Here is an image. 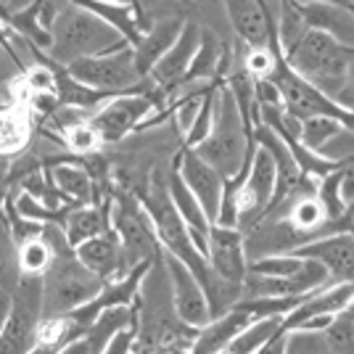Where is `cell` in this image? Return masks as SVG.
Instances as JSON below:
<instances>
[{
  "label": "cell",
  "instance_id": "obj_1",
  "mask_svg": "<svg viewBox=\"0 0 354 354\" xmlns=\"http://www.w3.org/2000/svg\"><path fill=\"white\" fill-rule=\"evenodd\" d=\"M135 344L153 354H188L196 341V328L185 325L175 310L172 278L164 254L146 270L140 291L135 296Z\"/></svg>",
  "mask_w": 354,
  "mask_h": 354
},
{
  "label": "cell",
  "instance_id": "obj_2",
  "mask_svg": "<svg viewBox=\"0 0 354 354\" xmlns=\"http://www.w3.org/2000/svg\"><path fill=\"white\" fill-rule=\"evenodd\" d=\"M48 32H50V48L45 50V56L64 69L80 59L104 56L130 45L114 27H109L98 16H93L69 0L61 3L59 14Z\"/></svg>",
  "mask_w": 354,
  "mask_h": 354
},
{
  "label": "cell",
  "instance_id": "obj_3",
  "mask_svg": "<svg viewBox=\"0 0 354 354\" xmlns=\"http://www.w3.org/2000/svg\"><path fill=\"white\" fill-rule=\"evenodd\" d=\"M212 95H214L212 133L193 151L227 180L243 169V164L251 153V146H254V138H251V127L241 117V109H238L233 93L225 85V80L217 82Z\"/></svg>",
  "mask_w": 354,
  "mask_h": 354
},
{
  "label": "cell",
  "instance_id": "obj_4",
  "mask_svg": "<svg viewBox=\"0 0 354 354\" xmlns=\"http://www.w3.org/2000/svg\"><path fill=\"white\" fill-rule=\"evenodd\" d=\"M283 59L299 77H304L333 101L352 72L354 48L341 45L320 30H310L288 53H283Z\"/></svg>",
  "mask_w": 354,
  "mask_h": 354
},
{
  "label": "cell",
  "instance_id": "obj_5",
  "mask_svg": "<svg viewBox=\"0 0 354 354\" xmlns=\"http://www.w3.org/2000/svg\"><path fill=\"white\" fill-rule=\"evenodd\" d=\"M106 281L77 259L74 249L53 254L43 275V315H66L93 301Z\"/></svg>",
  "mask_w": 354,
  "mask_h": 354
},
{
  "label": "cell",
  "instance_id": "obj_6",
  "mask_svg": "<svg viewBox=\"0 0 354 354\" xmlns=\"http://www.w3.org/2000/svg\"><path fill=\"white\" fill-rule=\"evenodd\" d=\"M111 227L117 233L119 249H122V278L135 267L156 262L164 254L156 227L135 193L114 191Z\"/></svg>",
  "mask_w": 354,
  "mask_h": 354
},
{
  "label": "cell",
  "instance_id": "obj_7",
  "mask_svg": "<svg viewBox=\"0 0 354 354\" xmlns=\"http://www.w3.org/2000/svg\"><path fill=\"white\" fill-rule=\"evenodd\" d=\"M43 320V275H21L11 291V312L0 333V354H30Z\"/></svg>",
  "mask_w": 354,
  "mask_h": 354
},
{
  "label": "cell",
  "instance_id": "obj_8",
  "mask_svg": "<svg viewBox=\"0 0 354 354\" xmlns=\"http://www.w3.org/2000/svg\"><path fill=\"white\" fill-rule=\"evenodd\" d=\"M66 72L72 74L77 82L98 90V93H106V95L133 93L146 80V77H140L138 66H135L133 45H124V48L104 53V56H90V59L74 61V64L66 66Z\"/></svg>",
  "mask_w": 354,
  "mask_h": 354
},
{
  "label": "cell",
  "instance_id": "obj_9",
  "mask_svg": "<svg viewBox=\"0 0 354 354\" xmlns=\"http://www.w3.org/2000/svg\"><path fill=\"white\" fill-rule=\"evenodd\" d=\"M275 185H278L275 159L270 156V151L254 143L249 175L241 185V225H238L241 233L249 230L251 225L270 209L272 196H275Z\"/></svg>",
  "mask_w": 354,
  "mask_h": 354
},
{
  "label": "cell",
  "instance_id": "obj_10",
  "mask_svg": "<svg viewBox=\"0 0 354 354\" xmlns=\"http://www.w3.org/2000/svg\"><path fill=\"white\" fill-rule=\"evenodd\" d=\"M175 169L177 175L183 177V183L191 188V193L198 198L201 209L207 212L209 222L214 225L217 220V212H220V198L222 188H225V177L207 164L193 148H180V153L175 156Z\"/></svg>",
  "mask_w": 354,
  "mask_h": 354
},
{
  "label": "cell",
  "instance_id": "obj_11",
  "mask_svg": "<svg viewBox=\"0 0 354 354\" xmlns=\"http://www.w3.org/2000/svg\"><path fill=\"white\" fill-rule=\"evenodd\" d=\"M207 259L222 281L233 283V286H243L246 275H249V257H246V246H243V233L238 227L212 225Z\"/></svg>",
  "mask_w": 354,
  "mask_h": 354
},
{
  "label": "cell",
  "instance_id": "obj_12",
  "mask_svg": "<svg viewBox=\"0 0 354 354\" xmlns=\"http://www.w3.org/2000/svg\"><path fill=\"white\" fill-rule=\"evenodd\" d=\"M164 262L169 270L172 278V294H175V310L180 315V320L191 328H204L207 323H212V312H209L207 294L201 288L198 278L193 275L188 267L183 265L177 257L164 251Z\"/></svg>",
  "mask_w": 354,
  "mask_h": 354
},
{
  "label": "cell",
  "instance_id": "obj_13",
  "mask_svg": "<svg viewBox=\"0 0 354 354\" xmlns=\"http://www.w3.org/2000/svg\"><path fill=\"white\" fill-rule=\"evenodd\" d=\"M299 259H315L328 270L330 283H354V236L330 233L291 251Z\"/></svg>",
  "mask_w": 354,
  "mask_h": 354
},
{
  "label": "cell",
  "instance_id": "obj_14",
  "mask_svg": "<svg viewBox=\"0 0 354 354\" xmlns=\"http://www.w3.org/2000/svg\"><path fill=\"white\" fill-rule=\"evenodd\" d=\"M201 24L198 21H185V27L180 32V37H177V43L167 50V56H164L156 66H153V72L148 74L151 80H153V85H159L162 90H169L175 88L177 82H183L185 80V74L191 69L193 64V56H196V50H198V45H201Z\"/></svg>",
  "mask_w": 354,
  "mask_h": 354
},
{
  "label": "cell",
  "instance_id": "obj_15",
  "mask_svg": "<svg viewBox=\"0 0 354 354\" xmlns=\"http://www.w3.org/2000/svg\"><path fill=\"white\" fill-rule=\"evenodd\" d=\"M185 27V19L180 16H169V19H159L148 27L140 40L133 45V53H135V66L140 77H148L153 72V66L167 56V50L177 43L180 32Z\"/></svg>",
  "mask_w": 354,
  "mask_h": 354
},
{
  "label": "cell",
  "instance_id": "obj_16",
  "mask_svg": "<svg viewBox=\"0 0 354 354\" xmlns=\"http://www.w3.org/2000/svg\"><path fill=\"white\" fill-rule=\"evenodd\" d=\"M310 30H320L339 40L346 48H354V6L349 3H307L299 6Z\"/></svg>",
  "mask_w": 354,
  "mask_h": 354
},
{
  "label": "cell",
  "instance_id": "obj_17",
  "mask_svg": "<svg viewBox=\"0 0 354 354\" xmlns=\"http://www.w3.org/2000/svg\"><path fill=\"white\" fill-rule=\"evenodd\" d=\"M37 133V119L27 106H0V159H19Z\"/></svg>",
  "mask_w": 354,
  "mask_h": 354
},
{
  "label": "cell",
  "instance_id": "obj_18",
  "mask_svg": "<svg viewBox=\"0 0 354 354\" xmlns=\"http://www.w3.org/2000/svg\"><path fill=\"white\" fill-rule=\"evenodd\" d=\"M74 254L98 278H104V281L122 278V249H119V238L114 233V227L101 233V236L90 238L85 243H80L74 249Z\"/></svg>",
  "mask_w": 354,
  "mask_h": 354
},
{
  "label": "cell",
  "instance_id": "obj_19",
  "mask_svg": "<svg viewBox=\"0 0 354 354\" xmlns=\"http://www.w3.org/2000/svg\"><path fill=\"white\" fill-rule=\"evenodd\" d=\"M45 169L69 207L98 204V185L90 177L88 169L82 167V162H61L53 167H45Z\"/></svg>",
  "mask_w": 354,
  "mask_h": 354
},
{
  "label": "cell",
  "instance_id": "obj_20",
  "mask_svg": "<svg viewBox=\"0 0 354 354\" xmlns=\"http://www.w3.org/2000/svg\"><path fill=\"white\" fill-rule=\"evenodd\" d=\"M169 196H172V204L180 212L183 222L188 225L193 236V243L198 246V251L207 257V243H209V230H212V222H209L207 212L201 209L198 198L191 193V188L183 183V177L177 175V169L172 167L169 172Z\"/></svg>",
  "mask_w": 354,
  "mask_h": 354
},
{
  "label": "cell",
  "instance_id": "obj_21",
  "mask_svg": "<svg viewBox=\"0 0 354 354\" xmlns=\"http://www.w3.org/2000/svg\"><path fill=\"white\" fill-rule=\"evenodd\" d=\"M251 323V315L243 310H230L225 312L222 317L207 323L204 328H198L196 341H193L191 352L188 354H222L227 352L230 341L236 339L238 333Z\"/></svg>",
  "mask_w": 354,
  "mask_h": 354
},
{
  "label": "cell",
  "instance_id": "obj_22",
  "mask_svg": "<svg viewBox=\"0 0 354 354\" xmlns=\"http://www.w3.org/2000/svg\"><path fill=\"white\" fill-rule=\"evenodd\" d=\"M111 207H114V198L106 201V204H82V207H72L66 212L64 230H66V238H69V243H72L74 249H77L80 243L90 241V238L111 230Z\"/></svg>",
  "mask_w": 354,
  "mask_h": 354
},
{
  "label": "cell",
  "instance_id": "obj_23",
  "mask_svg": "<svg viewBox=\"0 0 354 354\" xmlns=\"http://www.w3.org/2000/svg\"><path fill=\"white\" fill-rule=\"evenodd\" d=\"M135 328V310L133 307H109L104 310L95 323L90 325V330L82 336L88 344L90 354H104V349L119 336L122 330H133Z\"/></svg>",
  "mask_w": 354,
  "mask_h": 354
},
{
  "label": "cell",
  "instance_id": "obj_24",
  "mask_svg": "<svg viewBox=\"0 0 354 354\" xmlns=\"http://www.w3.org/2000/svg\"><path fill=\"white\" fill-rule=\"evenodd\" d=\"M283 317H262V320H251L236 339L230 341L227 354H257L267 341L281 330Z\"/></svg>",
  "mask_w": 354,
  "mask_h": 354
},
{
  "label": "cell",
  "instance_id": "obj_25",
  "mask_svg": "<svg viewBox=\"0 0 354 354\" xmlns=\"http://www.w3.org/2000/svg\"><path fill=\"white\" fill-rule=\"evenodd\" d=\"M61 140H64V146L66 151L77 156V159H85V156H95V153H101L104 151V140H101V135L98 130L88 122H77L72 127H66L64 133H61Z\"/></svg>",
  "mask_w": 354,
  "mask_h": 354
},
{
  "label": "cell",
  "instance_id": "obj_26",
  "mask_svg": "<svg viewBox=\"0 0 354 354\" xmlns=\"http://www.w3.org/2000/svg\"><path fill=\"white\" fill-rule=\"evenodd\" d=\"M50 259H53V251L45 243L43 233L16 246V262H19L21 275H45V270L50 267Z\"/></svg>",
  "mask_w": 354,
  "mask_h": 354
},
{
  "label": "cell",
  "instance_id": "obj_27",
  "mask_svg": "<svg viewBox=\"0 0 354 354\" xmlns=\"http://www.w3.org/2000/svg\"><path fill=\"white\" fill-rule=\"evenodd\" d=\"M344 130V124H341L339 119L333 117H310L301 122V135H299V143L304 148H310V151H320V148L333 138L336 133Z\"/></svg>",
  "mask_w": 354,
  "mask_h": 354
},
{
  "label": "cell",
  "instance_id": "obj_28",
  "mask_svg": "<svg viewBox=\"0 0 354 354\" xmlns=\"http://www.w3.org/2000/svg\"><path fill=\"white\" fill-rule=\"evenodd\" d=\"M19 278H21V272H19V262H16V243L11 238L6 217H0V288L14 291Z\"/></svg>",
  "mask_w": 354,
  "mask_h": 354
},
{
  "label": "cell",
  "instance_id": "obj_29",
  "mask_svg": "<svg viewBox=\"0 0 354 354\" xmlns=\"http://www.w3.org/2000/svg\"><path fill=\"white\" fill-rule=\"evenodd\" d=\"M24 74V64L19 61L14 48L8 45V35H0V106H8L11 101V82Z\"/></svg>",
  "mask_w": 354,
  "mask_h": 354
},
{
  "label": "cell",
  "instance_id": "obj_30",
  "mask_svg": "<svg viewBox=\"0 0 354 354\" xmlns=\"http://www.w3.org/2000/svg\"><path fill=\"white\" fill-rule=\"evenodd\" d=\"M301 267V259L294 254H272V257H262L249 262V272L265 275V278H288Z\"/></svg>",
  "mask_w": 354,
  "mask_h": 354
},
{
  "label": "cell",
  "instance_id": "obj_31",
  "mask_svg": "<svg viewBox=\"0 0 354 354\" xmlns=\"http://www.w3.org/2000/svg\"><path fill=\"white\" fill-rule=\"evenodd\" d=\"M317 201L323 204L325 214L333 220V217H341L346 212V204L341 201V167L336 172L325 175L323 180H317Z\"/></svg>",
  "mask_w": 354,
  "mask_h": 354
},
{
  "label": "cell",
  "instance_id": "obj_32",
  "mask_svg": "<svg viewBox=\"0 0 354 354\" xmlns=\"http://www.w3.org/2000/svg\"><path fill=\"white\" fill-rule=\"evenodd\" d=\"M214 88H217V85H214ZM212 93H214V90H212ZM212 93L204 98V104L198 109V117L193 119L191 130L183 135V146L185 148L201 146L209 138V133H212V124H214V95H212Z\"/></svg>",
  "mask_w": 354,
  "mask_h": 354
},
{
  "label": "cell",
  "instance_id": "obj_33",
  "mask_svg": "<svg viewBox=\"0 0 354 354\" xmlns=\"http://www.w3.org/2000/svg\"><path fill=\"white\" fill-rule=\"evenodd\" d=\"M317 153L325 156L328 162H339V164L354 162V133L344 127V130L333 135V138H330V140H328Z\"/></svg>",
  "mask_w": 354,
  "mask_h": 354
},
{
  "label": "cell",
  "instance_id": "obj_34",
  "mask_svg": "<svg viewBox=\"0 0 354 354\" xmlns=\"http://www.w3.org/2000/svg\"><path fill=\"white\" fill-rule=\"evenodd\" d=\"M243 69L254 80H267L275 69V50L272 48H249L243 56Z\"/></svg>",
  "mask_w": 354,
  "mask_h": 354
},
{
  "label": "cell",
  "instance_id": "obj_35",
  "mask_svg": "<svg viewBox=\"0 0 354 354\" xmlns=\"http://www.w3.org/2000/svg\"><path fill=\"white\" fill-rule=\"evenodd\" d=\"M135 344V333L133 330H122L119 336H114V341L104 349V354H130Z\"/></svg>",
  "mask_w": 354,
  "mask_h": 354
},
{
  "label": "cell",
  "instance_id": "obj_36",
  "mask_svg": "<svg viewBox=\"0 0 354 354\" xmlns=\"http://www.w3.org/2000/svg\"><path fill=\"white\" fill-rule=\"evenodd\" d=\"M286 349H288V333H286V330H278L257 354H286Z\"/></svg>",
  "mask_w": 354,
  "mask_h": 354
},
{
  "label": "cell",
  "instance_id": "obj_37",
  "mask_svg": "<svg viewBox=\"0 0 354 354\" xmlns=\"http://www.w3.org/2000/svg\"><path fill=\"white\" fill-rule=\"evenodd\" d=\"M8 312H11V291L8 288H0V333H3L6 320H8Z\"/></svg>",
  "mask_w": 354,
  "mask_h": 354
},
{
  "label": "cell",
  "instance_id": "obj_38",
  "mask_svg": "<svg viewBox=\"0 0 354 354\" xmlns=\"http://www.w3.org/2000/svg\"><path fill=\"white\" fill-rule=\"evenodd\" d=\"M59 354H90V352H88V344H85V339H77V341H72V344H66Z\"/></svg>",
  "mask_w": 354,
  "mask_h": 354
},
{
  "label": "cell",
  "instance_id": "obj_39",
  "mask_svg": "<svg viewBox=\"0 0 354 354\" xmlns=\"http://www.w3.org/2000/svg\"><path fill=\"white\" fill-rule=\"evenodd\" d=\"M344 214H346V222H349V233L354 236V201L346 207V212H344Z\"/></svg>",
  "mask_w": 354,
  "mask_h": 354
},
{
  "label": "cell",
  "instance_id": "obj_40",
  "mask_svg": "<svg viewBox=\"0 0 354 354\" xmlns=\"http://www.w3.org/2000/svg\"><path fill=\"white\" fill-rule=\"evenodd\" d=\"M296 6H307V3H344V0H294Z\"/></svg>",
  "mask_w": 354,
  "mask_h": 354
},
{
  "label": "cell",
  "instance_id": "obj_41",
  "mask_svg": "<svg viewBox=\"0 0 354 354\" xmlns=\"http://www.w3.org/2000/svg\"><path fill=\"white\" fill-rule=\"evenodd\" d=\"M109 3H119V6H135V0H109Z\"/></svg>",
  "mask_w": 354,
  "mask_h": 354
},
{
  "label": "cell",
  "instance_id": "obj_42",
  "mask_svg": "<svg viewBox=\"0 0 354 354\" xmlns=\"http://www.w3.org/2000/svg\"><path fill=\"white\" fill-rule=\"evenodd\" d=\"M130 354H153V352H146V349H138V346H133V352Z\"/></svg>",
  "mask_w": 354,
  "mask_h": 354
},
{
  "label": "cell",
  "instance_id": "obj_43",
  "mask_svg": "<svg viewBox=\"0 0 354 354\" xmlns=\"http://www.w3.org/2000/svg\"><path fill=\"white\" fill-rule=\"evenodd\" d=\"M222 354H227V352H222Z\"/></svg>",
  "mask_w": 354,
  "mask_h": 354
}]
</instances>
